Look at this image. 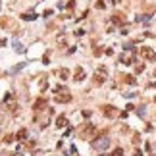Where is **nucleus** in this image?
<instances>
[{"mask_svg": "<svg viewBox=\"0 0 156 156\" xmlns=\"http://www.w3.org/2000/svg\"><path fill=\"white\" fill-rule=\"evenodd\" d=\"M81 139H93L94 135H96V127H94L93 124H87L83 125V129H81Z\"/></svg>", "mask_w": 156, "mask_h": 156, "instance_id": "f257e3e1", "label": "nucleus"}, {"mask_svg": "<svg viewBox=\"0 0 156 156\" xmlns=\"http://www.w3.org/2000/svg\"><path fill=\"white\" fill-rule=\"evenodd\" d=\"M93 146L96 150H106L110 146V139L108 137H104V135H102V137H98V139H94V143H93Z\"/></svg>", "mask_w": 156, "mask_h": 156, "instance_id": "f03ea898", "label": "nucleus"}, {"mask_svg": "<svg viewBox=\"0 0 156 156\" xmlns=\"http://www.w3.org/2000/svg\"><path fill=\"white\" fill-rule=\"evenodd\" d=\"M4 104H6V108L10 110L12 114H18V102L14 100V98H12V94H6V96H4Z\"/></svg>", "mask_w": 156, "mask_h": 156, "instance_id": "7ed1b4c3", "label": "nucleus"}, {"mask_svg": "<svg viewBox=\"0 0 156 156\" xmlns=\"http://www.w3.org/2000/svg\"><path fill=\"white\" fill-rule=\"evenodd\" d=\"M93 81H94V85H102L106 81V68H98L96 69V73H94V77H93Z\"/></svg>", "mask_w": 156, "mask_h": 156, "instance_id": "20e7f679", "label": "nucleus"}, {"mask_svg": "<svg viewBox=\"0 0 156 156\" xmlns=\"http://www.w3.org/2000/svg\"><path fill=\"white\" fill-rule=\"evenodd\" d=\"M46 106H48V100H46V98H39V100L33 104V110L39 114V112H43V110H46Z\"/></svg>", "mask_w": 156, "mask_h": 156, "instance_id": "39448f33", "label": "nucleus"}, {"mask_svg": "<svg viewBox=\"0 0 156 156\" xmlns=\"http://www.w3.org/2000/svg\"><path fill=\"white\" fill-rule=\"evenodd\" d=\"M141 56H143V58H145V60H150V62H154V60H156V52H152V50H150V48H141Z\"/></svg>", "mask_w": 156, "mask_h": 156, "instance_id": "423d86ee", "label": "nucleus"}, {"mask_svg": "<svg viewBox=\"0 0 156 156\" xmlns=\"http://www.w3.org/2000/svg\"><path fill=\"white\" fill-rule=\"evenodd\" d=\"M102 112H104V116H106V118H116L118 110L114 108V106H110V104H104V106H102Z\"/></svg>", "mask_w": 156, "mask_h": 156, "instance_id": "0eeeda50", "label": "nucleus"}, {"mask_svg": "<svg viewBox=\"0 0 156 156\" xmlns=\"http://www.w3.org/2000/svg\"><path fill=\"white\" fill-rule=\"evenodd\" d=\"M85 79V69L83 68H77L75 69V77H73V81H77V83H79V81H83Z\"/></svg>", "mask_w": 156, "mask_h": 156, "instance_id": "6e6552de", "label": "nucleus"}, {"mask_svg": "<svg viewBox=\"0 0 156 156\" xmlns=\"http://www.w3.org/2000/svg\"><path fill=\"white\" fill-rule=\"evenodd\" d=\"M69 100H71V94L65 93V91H62L60 96H56V102H69Z\"/></svg>", "mask_w": 156, "mask_h": 156, "instance_id": "1a4fd4ad", "label": "nucleus"}, {"mask_svg": "<svg viewBox=\"0 0 156 156\" xmlns=\"http://www.w3.org/2000/svg\"><path fill=\"white\" fill-rule=\"evenodd\" d=\"M65 124H68V116H58L56 118V127H65Z\"/></svg>", "mask_w": 156, "mask_h": 156, "instance_id": "9d476101", "label": "nucleus"}, {"mask_svg": "<svg viewBox=\"0 0 156 156\" xmlns=\"http://www.w3.org/2000/svg\"><path fill=\"white\" fill-rule=\"evenodd\" d=\"M56 44H58V46H65V44H68V39H65L64 33H60V35L56 37Z\"/></svg>", "mask_w": 156, "mask_h": 156, "instance_id": "9b49d317", "label": "nucleus"}, {"mask_svg": "<svg viewBox=\"0 0 156 156\" xmlns=\"http://www.w3.org/2000/svg\"><path fill=\"white\" fill-rule=\"evenodd\" d=\"M112 23H116V25H121V23H124V15H120V14L112 15Z\"/></svg>", "mask_w": 156, "mask_h": 156, "instance_id": "f8f14e48", "label": "nucleus"}, {"mask_svg": "<svg viewBox=\"0 0 156 156\" xmlns=\"http://www.w3.org/2000/svg\"><path fill=\"white\" fill-rule=\"evenodd\" d=\"M21 19H25V21H33V19H37V15L29 12V14H21Z\"/></svg>", "mask_w": 156, "mask_h": 156, "instance_id": "ddd939ff", "label": "nucleus"}, {"mask_svg": "<svg viewBox=\"0 0 156 156\" xmlns=\"http://www.w3.org/2000/svg\"><path fill=\"white\" fill-rule=\"evenodd\" d=\"M14 48H15V52H25V46L19 44V40H14Z\"/></svg>", "mask_w": 156, "mask_h": 156, "instance_id": "4468645a", "label": "nucleus"}, {"mask_svg": "<svg viewBox=\"0 0 156 156\" xmlns=\"http://www.w3.org/2000/svg\"><path fill=\"white\" fill-rule=\"evenodd\" d=\"M120 60H121L124 64H131V62H133V58H131L129 54H121V56H120Z\"/></svg>", "mask_w": 156, "mask_h": 156, "instance_id": "2eb2a0df", "label": "nucleus"}, {"mask_svg": "<svg viewBox=\"0 0 156 156\" xmlns=\"http://www.w3.org/2000/svg\"><path fill=\"white\" fill-rule=\"evenodd\" d=\"M14 139H15V135H12V133H8V135H6V137H4V139H2V143H6V145H10V143H12V141H14Z\"/></svg>", "mask_w": 156, "mask_h": 156, "instance_id": "dca6fc26", "label": "nucleus"}, {"mask_svg": "<svg viewBox=\"0 0 156 156\" xmlns=\"http://www.w3.org/2000/svg\"><path fill=\"white\" fill-rule=\"evenodd\" d=\"M58 75H60V79H68V77H69V71H68V69H60V71H58Z\"/></svg>", "mask_w": 156, "mask_h": 156, "instance_id": "f3484780", "label": "nucleus"}, {"mask_svg": "<svg viewBox=\"0 0 156 156\" xmlns=\"http://www.w3.org/2000/svg\"><path fill=\"white\" fill-rule=\"evenodd\" d=\"M15 137H18L19 141H21V139H25V137H27V129H19V131H18V135H15Z\"/></svg>", "mask_w": 156, "mask_h": 156, "instance_id": "a211bd4d", "label": "nucleus"}, {"mask_svg": "<svg viewBox=\"0 0 156 156\" xmlns=\"http://www.w3.org/2000/svg\"><path fill=\"white\" fill-rule=\"evenodd\" d=\"M108 156H124V150H121V149H114Z\"/></svg>", "mask_w": 156, "mask_h": 156, "instance_id": "6ab92c4d", "label": "nucleus"}, {"mask_svg": "<svg viewBox=\"0 0 156 156\" xmlns=\"http://www.w3.org/2000/svg\"><path fill=\"white\" fill-rule=\"evenodd\" d=\"M125 83L127 85H135V77L133 75H125Z\"/></svg>", "mask_w": 156, "mask_h": 156, "instance_id": "aec40b11", "label": "nucleus"}, {"mask_svg": "<svg viewBox=\"0 0 156 156\" xmlns=\"http://www.w3.org/2000/svg\"><path fill=\"white\" fill-rule=\"evenodd\" d=\"M104 6H106V4L102 2V0H98V2H96V8H98V10H102V8H104Z\"/></svg>", "mask_w": 156, "mask_h": 156, "instance_id": "412c9836", "label": "nucleus"}, {"mask_svg": "<svg viewBox=\"0 0 156 156\" xmlns=\"http://www.w3.org/2000/svg\"><path fill=\"white\" fill-rule=\"evenodd\" d=\"M83 118H91V112H89V110H83Z\"/></svg>", "mask_w": 156, "mask_h": 156, "instance_id": "4be33fe9", "label": "nucleus"}, {"mask_svg": "<svg viewBox=\"0 0 156 156\" xmlns=\"http://www.w3.org/2000/svg\"><path fill=\"white\" fill-rule=\"evenodd\" d=\"M133 156H143V152H141V150L137 149V150H135V152H133Z\"/></svg>", "mask_w": 156, "mask_h": 156, "instance_id": "5701e85b", "label": "nucleus"}]
</instances>
